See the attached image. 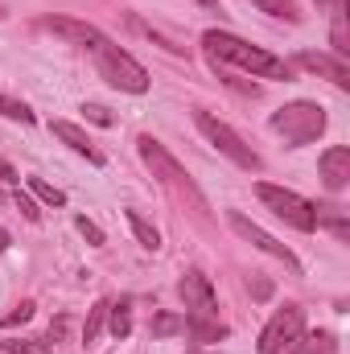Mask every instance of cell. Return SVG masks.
<instances>
[{
  "label": "cell",
  "mask_w": 350,
  "mask_h": 354,
  "mask_svg": "<svg viewBox=\"0 0 350 354\" xmlns=\"http://www.w3.org/2000/svg\"><path fill=\"white\" fill-rule=\"evenodd\" d=\"M202 46H206L210 58L231 62V66L248 71L252 79H288V75H293V66H288L284 58L268 54V50H260V46H252V41L227 33V29H206V33H202Z\"/></svg>",
  "instance_id": "cell-1"
},
{
  "label": "cell",
  "mask_w": 350,
  "mask_h": 354,
  "mask_svg": "<svg viewBox=\"0 0 350 354\" xmlns=\"http://www.w3.org/2000/svg\"><path fill=\"white\" fill-rule=\"evenodd\" d=\"M272 132L284 136L288 149H301V145H313L322 132H326V107L309 103V99H297V103H284L272 111Z\"/></svg>",
  "instance_id": "cell-2"
},
{
  "label": "cell",
  "mask_w": 350,
  "mask_h": 354,
  "mask_svg": "<svg viewBox=\"0 0 350 354\" xmlns=\"http://www.w3.org/2000/svg\"><path fill=\"white\" fill-rule=\"evenodd\" d=\"M91 54H95V66H99L103 83H111L116 91H128V95H145L149 91V71L128 50H120L116 41L103 37L99 46H91Z\"/></svg>",
  "instance_id": "cell-3"
},
{
  "label": "cell",
  "mask_w": 350,
  "mask_h": 354,
  "mask_svg": "<svg viewBox=\"0 0 350 354\" xmlns=\"http://www.w3.org/2000/svg\"><path fill=\"white\" fill-rule=\"evenodd\" d=\"M194 124H198V132H202V136H206L223 157H227V161H235V165H239V169H248V174H260V165H264L260 153H256V149H252L235 128H231V124H223V120H219V115H210V111H194Z\"/></svg>",
  "instance_id": "cell-4"
},
{
  "label": "cell",
  "mask_w": 350,
  "mask_h": 354,
  "mask_svg": "<svg viewBox=\"0 0 350 354\" xmlns=\"http://www.w3.org/2000/svg\"><path fill=\"white\" fill-rule=\"evenodd\" d=\"M256 194H260L264 206H268L276 218H284L293 231H317V206H313L309 198H301V194H293V189H284V185H272V181H260Z\"/></svg>",
  "instance_id": "cell-5"
},
{
  "label": "cell",
  "mask_w": 350,
  "mask_h": 354,
  "mask_svg": "<svg viewBox=\"0 0 350 354\" xmlns=\"http://www.w3.org/2000/svg\"><path fill=\"white\" fill-rule=\"evenodd\" d=\"M136 149H140V161L153 169V177H161V185H169V189H177V194H190L194 202H202L198 185H194V181H190V174L177 165V157H169V153H165V145H161V140L140 136V140H136Z\"/></svg>",
  "instance_id": "cell-6"
},
{
  "label": "cell",
  "mask_w": 350,
  "mask_h": 354,
  "mask_svg": "<svg viewBox=\"0 0 350 354\" xmlns=\"http://www.w3.org/2000/svg\"><path fill=\"white\" fill-rule=\"evenodd\" d=\"M297 334H305V309L301 305H284L268 317V326L260 330V354H284Z\"/></svg>",
  "instance_id": "cell-7"
},
{
  "label": "cell",
  "mask_w": 350,
  "mask_h": 354,
  "mask_svg": "<svg viewBox=\"0 0 350 354\" xmlns=\"http://www.w3.org/2000/svg\"><path fill=\"white\" fill-rule=\"evenodd\" d=\"M227 218H231V227H235V235H239V239H248L252 248H260L264 256H272V260H280L284 268H293V272H301V260H297V256H293V252H288L284 243H276V239H272V235L264 231L260 223H252V218H248V214H239V210H231Z\"/></svg>",
  "instance_id": "cell-8"
},
{
  "label": "cell",
  "mask_w": 350,
  "mask_h": 354,
  "mask_svg": "<svg viewBox=\"0 0 350 354\" xmlns=\"http://www.w3.org/2000/svg\"><path fill=\"white\" fill-rule=\"evenodd\" d=\"M177 292L185 301V317H219V297H214V288L202 272H185Z\"/></svg>",
  "instance_id": "cell-9"
},
{
  "label": "cell",
  "mask_w": 350,
  "mask_h": 354,
  "mask_svg": "<svg viewBox=\"0 0 350 354\" xmlns=\"http://www.w3.org/2000/svg\"><path fill=\"white\" fill-rule=\"evenodd\" d=\"M317 169H322V185L330 194H342L350 185V149L347 145H330L322 157H317Z\"/></svg>",
  "instance_id": "cell-10"
},
{
  "label": "cell",
  "mask_w": 350,
  "mask_h": 354,
  "mask_svg": "<svg viewBox=\"0 0 350 354\" xmlns=\"http://www.w3.org/2000/svg\"><path fill=\"white\" fill-rule=\"evenodd\" d=\"M297 66L309 71V75L330 79L338 91H350V66L342 58H334V54H313V50H305V54H297Z\"/></svg>",
  "instance_id": "cell-11"
},
{
  "label": "cell",
  "mask_w": 350,
  "mask_h": 354,
  "mask_svg": "<svg viewBox=\"0 0 350 354\" xmlns=\"http://www.w3.org/2000/svg\"><path fill=\"white\" fill-rule=\"evenodd\" d=\"M46 33H58V37H66V41H75V46H99L103 41V33L95 29V25H87V21H75V17H42L37 21Z\"/></svg>",
  "instance_id": "cell-12"
},
{
  "label": "cell",
  "mask_w": 350,
  "mask_h": 354,
  "mask_svg": "<svg viewBox=\"0 0 350 354\" xmlns=\"http://www.w3.org/2000/svg\"><path fill=\"white\" fill-rule=\"evenodd\" d=\"M50 132H54L58 140H66V145H71L79 157H87L91 165H103V153L91 145V136L79 128V124H71V120H54V124H50Z\"/></svg>",
  "instance_id": "cell-13"
},
{
  "label": "cell",
  "mask_w": 350,
  "mask_h": 354,
  "mask_svg": "<svg viewBox=\"0 0 350 354\" xmlns=\"http://www.w3.org/2000/svg\"><path fill=\"white\" fill-rule=\"evenodd\" d=\"M185 334L194 338V342H219V338H227V326L219 322V317H185Z\"/></svg>",
  "instance_id": "cell-14"
},
{
  "label": "cell",
  "mask_w": 350,
  "mask_h": 354,
  "mask_svg": "<svg viewBox=\"0 0 350 354\" xmlns=\"http://www.w3.org/2000/svg\"><path fill=\"white\" fill-rule=\"evenodd\" d=\"M338 351V342H334V334H297V342L288 346V354H334Z\"/></svg>",
  "instance_id": "cell-15"
},
{
  "label": "cell",
  "mask_w": 350,
  "mask_h": 354,
  "mask_svg": "<svg viewBox=\"0 0 350 354\" xmlns=\"http://www.w3.org/2000/svg\"><path fill=\"white\" fill-rule=\"evenodd\" d=\"M107 326H111L116 338H128V334H132V301H128V297L107 305Z\"/></svg>",
  "instance_id": "cell-16"
},
{
  "label": "cell",
  "mask_w": 350,
  "mask_h": 354,
  "mask_svg": "<svg viewBox=\"0 0 350 354\" xmlns=\"http://www.w3.org/2000/svg\"><path fill=\"white\" fill-rule=\"evenodd\" d=\"M317 227H326V231H334V239H338V243H347V239H350L347 214H342L338 206H317Z\"/></svg>",
  "instance_id": "cell-17"
},
{
  "label": "cell",
  "mask_w": 350,
  "mask_h": 354,
  "mask_svg": "<svg viewBox=\"0 0 350 354\" xmlns=\"http://www.w3.org/2000/svg\"><path fill=\"white\" fill-rule=\"evenodd\" d=\"M128 227H132V235L140 239V248H145V252H157V248H161L157 227H149V223L140 218V210H128Z\"/></svg>",
  "instance_id": "cell-18"
},
{
  "label": "cell",
  "mask_w": 350,
  "mask_h": 354,
  "mask_svg": "<svg viewBox=\"0 0 350 354\" xmlns=\"http://www.w3.org/2000/svg\"><path fill=\"white\" fill-rule=\"evenodd\" d=\"M107 305H111V301H95V305H91L87 326H83V342H87V346L103 334V326H107Z\"/></svg>",
  "instance_id": "cell-19"
},
{
  "label": "cell",
  "mask_w": 350,
  "mask_h": 354,
  "mask_svg": "<svg viewBox=\"0 0 350 354\" xmlns=\"http://www.w3.org/2000/svg\"><path fill=\"white\" fill-rule=\"evenodd\" d=\"M4 351L8 354H54V342H46V338H12V342H4Z\"/></svg>",
  "instance_id": "cell-20"
},
{
  "label": "cell",
  "mask_w": 350,
  "mask_h": 354,
  "mask_svg": "<svg viewBox=\"0 0 350 354\" xmlns=\"http://www.w3.org/2000/svg\"><path fill=\"white\" fill-rule=\"evenodd\" d=\"M260 12H268V17H284V21H301V12H297V4L293 0H252Z\"/></svg>",
  "instance_id": "cell-21"
},
{
  "label": "cell",
  "mask_w": 350,
  "mask_h": 354,
  "mask_svg": "<svg viewBox=\"0 0 350 354\" xmlns=\"http://www.w3.org/2000/svg\"><path fill=\"white\" fill-rule=\"evenodd\" d=\"M29 189H33L46 206H66V194H62V189H54V185H50V181H42V177H29Z\"/></svg>",
  "instance_id": "cell-22"
},
{
  "label": "cell",
  "mask_w": 350,
  "mask_h": 354,
  "mask_svg": "<svg viewBox=\"0 0 350 354\" xmlns=\"http://www.w3.org/2000/svg\"><path fill=\"white\" fill-rule=\"evenodd\" d=\"M0 111H4L8 120H21V124H33V111H29L25 103H17V99H8V95H0Z\"/></svg>",
  "instance_id": "cell-23"
},
{
  "label": "cell",
  "mask_w": 350,
  "mask_h": 354,
  "mask_svg": "<svg viewBox=\"0 0 350 354\" xmlns=\"http://www.w3.org/2000/svg\"><path fill=\"white\" fill-rule=\"evenodd\" d=\"M153 330H157V334H185V317H174V313H157V317H153Z\"/></svg>",
  "instance_id": "cell-24"
},
{
  "label": "cell",
  "mask_w": 350,
  "mask_h": 354,
  "mask_svg": "<svg viewBox=\"0 0 350 354\" xmlns=\"http://www.w3.org/2000/svg\"><path fill=\"white\" fill-rule=\"evenodd\" d=\"M83 115H87L91 124H99V128H111L116 124V115L107 107H99V103H83Z\"/></svg>",
  "instance_id": "cell-25"
},
{
  "label": "cell",
  "mask_w": 350,
  "mask_h": 354,
  "mask_svg": "<svg viewBox=\"0 0 350 354\" xmlns=\"http://www.w3.org/2000/svg\"><path fill=\"white\" fill-rule=\"evenodd\" d=\"M33 317V301H21V305H12V313H4L0 317V326L8 330V326H17V322H29Z\"/></svg>",
  "instance_id": "cell-26"
},
{
  "label": "cell",
  "mask_w": 350,
  "mask_h": 354,
  "mask_svg": "<svg viewBox=\"0 0 350 354\" xmlns=\"http://www.w3.org/2000/svg\"><path fill=\"white\" fill-rule=\"evenodd\" d=\"M75 227H79V231L87 235V239H91V243H95V248H103V231H99V227L91 223L87 214H79V218H75Z\"/></svg>",
  "instance_id": "cell-27"
},
{
  "label": "cell",
  "mask_w": 350,
  "mask_h": 354,
  "mask_svg": "<svg viewBox=\"0 0 350 354\" xmlns=\"http://www.w3.org/2000/svg\"><path fill=\"white\" fill-rule=\"evenodd\" d=\"M17 206H21V214H25L29 223H37V214H42V210H37V206H33L29 198H17Z\"/></svg>",
  "instance_id": "cell-28"
},
{
  "label": "cell",
  "mask_w": 350,
  "mask_h": 354,
  "mask_svg": "<svg viewBox=\"0 0 350 354\" xmlns=\"http://www.w3.org/2000/svg\"><path fill=\"white\" fill-rule=\"evenodd\" d=\"M66 326H71V322H66V317H58V322H54V326H50V342H54V346H58V342H62V334H66Z\"/></svg>",
  "instance_id": "cell-29"
},
{
  "label": "cell",
  "mask_w": 350,
  "mask_h": 354,
  "mask_svg": "<svg viewBox=\"0 0 350 354\" xmlns=\"http://www.w3.org/2000/svg\"><path fill=\"white\" fill-rule=\"evenodd\" d=\"M0 181H8V185H12V181H17V169H12V165H8V161H0Z\"/></svg>",
  "instance_id": "cell-30"
},
{
  "label": "cell",
  "mask_w": 350,
  "mask_h": 354,
  "mask_svg": "<svg viewBox=\"0 0 350 354\" xmlns=\"http://www.w3.org/2000/svg\"><path fill=\"white\" fill-rule=\"evenodd\" d=\"M0 252H8V231L0 227Z\"/></svg>",
  "instance_id": "cell-31"
},
{
  "label": "cell",
  "mask_w": 350,
  "mask_h": 354,
  "mask_svg": "<svg viewBox=\"0 0 350 354\" xmlns=\"http://www.w3.org/2000/svg\"><path fill=\"white\" fill-rule=\"evenodd\" d=\"M317 4H326V8H342L347 0H317Z\"/></svg>",
  "instance_id": "cell-32"
},
{
  "label": "cell",
  "mask_w": 350,
  "mask_h": 354,
  "mask_svg": "<svg viewBox=\"0 0 350 354\" xmlns=\"http://www.w3.org/2000/svg\"><path fill=\"white\" fill-rule=\"evenodd\" d=\"M198 4H202V8H219V0H198Z\"/></svg>",
  "instance_id": "cell-33"
},
{
  "label": "cell",
  "mask_w": 350,
  "mask_h": 354,
  "mask_svg": "<svg viewBox=\"0 0 350 354\" xmlns=\"http://www.w3.org/2000/svg\"><path fill=\"white\" fill-rule=\"evenodd\" d=\"M0 17H4V4H0Z\"/></svg>",
  "instance_id": "cell-34"
}]
</instances>
